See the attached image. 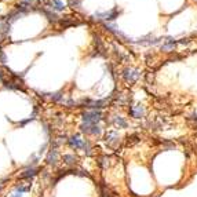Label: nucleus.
Masks as SVG:
<instances>
[{"label":"nucleus","mask_w":197,"mask_h":197,"mask_svg":"<svg viewBox=\"0 0 197 197\" xmlns=\"http://www.w3.org/2000/svg\"><path fill=\"white\" fill-rule=\"evenodd\" d=\"M105 141H106L107 145H109L110 148H113V149H117V148L120 146V138H119V134H117L116 131L107 132L106 137H105Z\"/></svg>","instance_id":"1"},{"label":"nucleus","mask_w":197,"mask_h":197,"mask_svg":"<svg viewBox=\"0 0 197 197\" xmlns=\"http://www.w3.org/2000/svg\"><path fill=\"white\" fill-rule=\"evenodd\" d=\"M139 70L138 69H125L124 72H123V77H124V80L127 81V83H134V81L138 80V77H139Z\"/></svg>","instance_id":"2"},{"label":"nucleus","mask_w":197,"mask_h":197,"mask_svg":"<svg viewBox=\"0 0 197 197\" xmlns=\"http://www.w3.org/2000/svg\"><path fill=\"white\" fill-rule=\"evenodd\" d=\"M83 120L86 123H90V124H97V121L101 120V113L97 110L86 112V113H83Z\"/></svg>","instance_id":"3"},{"label":"nucleus","mask_w":197,"mask_h":197,"mask_svg":"<svg viewBox=\"0 0 197 197\" xmlns=\"http://www.w3.org/2000/svg\"><path fill=\"white\" fill-rule=\"evenodd\" d=\"M80 128L83 132H87V134H93V135H98L101 134V128H99L97 124H90V123H83L80 125Z\"/></svg>","instance_id":"4"},{"label":"nucleus","mask_w":197,"mask_h":197,"mask_svg":"<svg viewBox=\"0 0 197 197\" xmlns=\"http://www.w3.org/2000/svg\"><path fill=\"white\" fill-rule=\"evenodd\" d=\"M83 143L84 141L80 138V135H73V137L69 139V145L72 148H75V149H81L83 148Z\"/></svg>","instance_id":"5"},{"label":"nucleus","mask_w":197,"mask_h":197,"mask_svg":"<svg viewBox=\"0 0 197 197\" xmlns=\"http://www.w3.org/2000/svg\"><path fill=\"white\" fill-rule=\"evenodd\" d=\"M130 113H131V116L135 117V119H141V117L143 116V113H145V110H143L142 105H135V106H131Z\"/></svg>","instance_id":"6"},{"label":"nucleus","mask_w":197,"mask_h":197,"mask_svg":"<svg viewBox=\"0 0 197 197\" xmlns=\"http://www.w3.org/2000/svg\"><path fill=\"white\" fill-rule=\"evenodd\" d=\"M58 157H59L58 150L57 149H51L50 152H48V155H47V163H48V164H53V165L57 164Z\"/></svg>","instance_id":"7"},{"label":"nucleus","mask_w":197,"mask_h":197,"mask_svg":"<svg viewBox=\"0 0 197 197\" xmlns=\"http://www.w3.org/2000/svg\"><path fill=\"white\" fill-rule=\"evenodd\" d=\"M141 141V137L138 134H131L130 137H127V141H125V145L127 146H134V145H137L138 142Z\"/></svg>","instance_id":"8"},{"label":"nucleus","mask_w":197,"mask_h":197,"mask_svg":"<svg viewBox=\"0 0 197 197\" xmlns=\"http://www.w3.org/2000/svg\"><path fill=\"white\" fill-rule=\"evenodd\" d=\"M36 174H37V170L36 168H28V170H25L24 172L19 175V178L21 179H28V178H32V176H35Z\"/></svg>","instance_id":"9"},{"label":"nucleus","mask_w":197,"mask_h":197,"mask_svg":"<svg viewBox=\"0 0 197 197\" xmlns=\"http://www.w3.org/2000/svg\"><path fill=\"white\" fill-rule=\"evenodd\" d=\"M113 124L116 125V127H119V128H125L127 127V121H125L123 117H120V116H116L113 119Z\"/></svg>","instance_id":"10"},{"label":"nucleus","mask_w":197,"mask_h":197,"mask_svg":"<svg viewBox=\"0 0 197 197\" xmlns=\"http://www.w3.org/2000/svg\"><path fill=\"white\" fill-rule=\"evenodd\" d=\"M117 15V10H112L109 12H104V14H98V17H102V19H114Z\"/></svg>","instance_id":"11"},{"label":"nucleus","mask_w":197,"mask_h":197,"mask_svg":"<svg viewBox=\"0 0 197 197\" xmlns=\"http://www.w3.org/2000/svg\"><path fill=\"white\" fill-rule=\"evenodd\" d=\"M98 164L101 168L106 170V168L109 167V157H107V156H101V157L98 158Z\"/></svg>","instance_id":"12"},{"label":"nucleus","mask_w":197,"mask_h":197,"mask_svg":"<svg viewBox=\"0 0 197 197\" xmlns=\"http://www.w3.org/2000/svg\"><path fill=\"white\" fill-rule=\"evenodd\" d=\"M63 163L68 165H72L76 163V157L73 155H63Z\"/></svg>","instance_id":"13"},{"label":"nucleus","mask_w":197,"mask_h":197,"mask_svg":"<svg viewBox=\"0 0 197 197\" xmlns=\"http://www.w3.org/2000/svg\"><path fill=\"white\" fill-rule=\"evenodd\" d=\"M53 8L57 10V11H62L65 8V6H63V3L61 0H53Z\"/></svg>","instance_id":"14"},{"label":"nucleus","mask_w":197,"mask_h":197,"mask_svg":"<svg viewBox=\"0 0 197 197\" xmlns=\"http://www.w3.org/2000/svg\"><path fill=\"white\" fill-rule=\"evenodd\" d=\"M69 4H70V6L77 7L79 4H80V2H79V0H69Z\"/></svg>","instance_id":"15"},{"label":"nucleus","mask_w":197,"mask_h":197,"mask_svg":"<svg viewBox=\"0 0 197 197\" xmlns=\"http://www.w3.org/2000/svg\"><path fill=\"white\" fill-rule=\"evenodd\" d=\"M61 97H62V95H61V93H58V94H54L53 99H54V101H59V99H61Z\"/></svg>","instance_id":"16"},{"label":"nucleus","mask_w":197,"mask_h":197,"mask_svg":"<svg viewBox=\"0 0 197 197\" xmlns=\"http://www.w3.org/2000/svg\"><path fill=\"white\" fill-rule=\"evenodd\" d=\"M193 130H194V132H196V135H197V125H196V127H194Z\"/></svg>","instance_id":"17"},{"label":"nucleus","mask_w":197,"mask_h":197,"mask_svg":"<svg viewBox=\"0 0 197 197\" xmlns=\"http://www.w3.org/2000/svg\"><path fill=\"white\" fill-rule=\"evenodd\" d=\"M29 2H33V0H25V3H28V4H29Z\"/></svg>","instance_id":"18"}]
</instances>
